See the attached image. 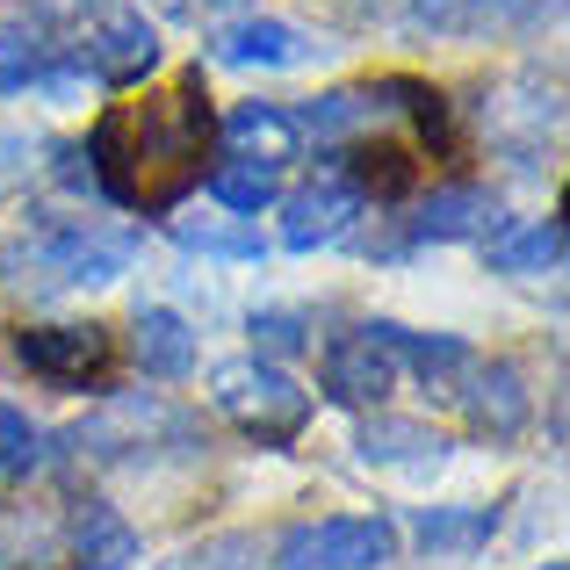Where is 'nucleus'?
Listing matches in <instances>:
<instances>
[{"instance_id": "nucleus-1", "label": "nucleus", "mask_w": 570, "mask_h": 570, "mask_svg": "<svg viewBox=\"0 0 570 570\" xmlns=\"http://www.w3.org/2000/svg\"><path fill=\"white\" fill-rule=\"evenodd\" d=\"M209 95H203V66L181 72L174 87L145 101H116L87 138L95 181L109 203L138 209V217H167L181 195L203 181V153H209Z\"/></svg>"}, {"instance_id": "nucleus-3", "label": "nucleus", "mask_w": 570, "mask_h": 570, "mask_svg": "<svg viewBox=\"0 0 570 570\" xmlns=\"http://www.w3.org/2000/svg\"><path fill=\"white\" fill-rule=\"evenodd\" d=\"M22 261L37 267L43 282L95 289V282H116L130 261H138V238H130V232H109V224H87V217H43L37 238L22 246Z\"/></svg>"}, {"instance_id": "nucleus-8", "label": "nucleus", "mask_w": 570, "mask_h": 570, "mask_svg": "<svg viewBox=\"0 0 570 570\" xmlns=\"http://www.w3.org/2000/svg\"><path fill=\"white\" fill-rule=\"evenodd\" d=\"M462 412L484 441H520L528 426V376L513 362H484V368H462Z\"/></svg>"}, {"instance_id": "nucleus-29", "label": "nucleus", "mask_w": 570, "mask_h": 570, "mask_svg": "<svg viewBox=\"0 0 570 570\" xmlns=\"http://www.w3.org/2000/svg\"><path fill=\"white\" fill-rule=\"evenodd\" d=\"M80 72H43V95H51V101H80Z\"/></svg>"}, {"instance_id": "nucleus-5", "label": "nucleus", "mask_w": 570, "mask_h": 570, "mask_svg": "<svg viewBox=\"0 0 570 570\" xmlns=\"http://www.w3.org/2000/svg\"><path fill=\"white\" fill-rule=\"evenodd\" d=\"M159 66V29L145 8H130V0H109V8L95 14V29H87V72L109 87H138L145 72Z\"/></svg>"}, {"instance_id": "nucleus-16", "label": "nucleus", "mask_w": 570, "mask_h": 570, "mask_svg": "<svg viewBox=\"0 0 570 570\" xmlns=\"http://www.w3.org/2000/svg\"><path fill=\"white\" fill-rule=\"evenodd\" d=\"M491 528H499L491 505H419L412 513V542L426 557H476L491 542Z\"/></svg>"}, {"instance_id": "nucleus-22", "label": "nucleus", "mask_w": 570, "mask_h": 570, "mask_svg": "<svg viewBox=\"0 0 570 570\" xmlns=\"http://www.w3.org/2000/svg\"><path fill=\"white\" fill-rule=\"evenodd\" d=\"M174 238H181L188 253H217V261H261L267 253V238L253 232L246 217H181Z\"/></svg>"}, {"instance_id": "nucleus-20", "label": "nucleus", "mask_w": 570, "mask_h": 570, "mask_svg": "<svg viewBox=\"0 0 570 570\" xmlns=\"http://www.w3.org/2000/svg\"><path fill=\"white\" fill-rule=\"evenodd\" d=\"M491 267L499 275H557L563 267V224H520V232H491Z\"/></svg>"}, {"instance_id": "nucleus-9", "label": "nucleus", "mask_w": 570, "mask_h": 570, "mask_svg": "<svg viewBox=\"0 0 570 570\" xmlns=\"http://www.w3.org/2000/svg\"><path fill=\"white\" fill-rule=\"evenodd\" d=\"M390 383H397V362H390V347L368 333V325L325 347V397H340V404H383Z\"/></svg>"}, {"instance_id": "nucleus-14", "label": "nucleus", "mask_w": 570, "mask_h": 570, "mask_svg": "<svg viewBox=\"0 0 570 570\" xmlns=\"http://www.w3.org/2000/svg\"><path fill=\"white\" fill-rule=\"evenodd\" d=\"M130 347H138V368H145V376L181 383L188 368H195V325L181 318V311L153 304V311H138V325H130Z\"/></svg>"}, {"instance_id": "nucleus-27", "label": "nucleus", "mask_w": 570, "mask_h": 570, "mask_svg": "<svg viewBox=\"0 0 570 570\" xmlns=\"http://www.w3.org/2000/svg\"><path fill=\"white\" fill-rule=\"evenodd\" d=\"M174 570H261V563H253L246 534H217V542H203V549H181Z\"/></svg>"}, {"instance_id": "nucleus-28", "label": "nucleus", "mask_w": 570, "mask_h": 570, "mask_svg": "<svg viewBox=\"0 0 570 570\" xmlns=\"http://www.w3.org/2000/svg\"><path fill=\"white\" fill-rule=\"evenodd\" d=\"M404 29L433 37V29H462V0H404Z\"/></svg>"}, {"instance_id": "nucleus-17", "label": "nucleus", "mask_w": 570, "mask_h": 570, "mask_svg": "<svg viewBox=\"0 0 570 570\" xmlns=\"http://www.w3.org/2000/svg\"><path fill=\"white\" fill-rule=\"evenodd\" d=\"M368 333L390 347V362H412L426 383H455L462 368H470V347H462L455 333H412V325H397V318H376Z\"/></svg>"}, {"instance_id": "nucleus-21", "label": "nucleus", "mask_w": 570, "mask_h": 570, "mask_svg": "<svg viewBox=\"0 0 570 570\" xmlns=\"http://www.w3.org/2000/svg\"><path fill=\"white\" fill-rule=\"evenodd\" d=\"M209 195H217L232 217H261V209L282 195V181H275V167H261V159H238V153H232L217 174H209Z\"/></svg>"}, {"instance_id": "nucleus-18", "label": "nucleus", "mask_w": 570, "mask_h": 570, "mask_svg": "<svg viewBox=\"0 0 570 570\" xmlns=\"http://www.w3.org/2000/svg\"><path fill=\"white\" fill-rule=\"evenodd\" d=\"M412 153L390 138H347V167H340V181H347L354 195H376V203H390V195L412 188Z\"/></svg>"}, {"instance_id": "nucleus-26", "label": "nucleus", "mask_w": 570, "mask_h": 570, "mask_svg": "<svg viewBox=\"0 0 570 570\" xmlns=\"http://www.w3.org/2000/svg\"><path fill=\"white\" fill-rule=\"evenodd\" d=\"M549 8H557V0H462V29H520Z\"/></svg>"}, {"instance_id": "nucleus-25", "label": "nucleus", "mask_w": 570, "mask_h": 570, "mask_svg": "<svg viewBox=\"0 0 570 570\" xmlns=\"http://www.w3.org/2000/svg\"><path fill=\"white\" fill-rule=\"evenodd\" d=\"M29 470H37V426L14 404H0V484H14Z\"/></svg>"}, {"instance_id": "nucleus-4", "label": "nucleus", "mask_w": 570, "mask_h": 570, "mask_svg": "<svg viewBox=\"0 0 570 570\" xmlns=\"http://www.w3.org/2000/svg\"><path fill=\"white\" fill-rule=\"evenodd\" d=\"M390 557H397L390 520H318L282 534L275 570H383Z\"/></svg>"}, {"instance_id": "nucleus-2", "label": "nucleus", "mask_w": 570, "mask_h": 570, "mask_svg": "<svg viewBox=\"0 0 570 570\" xmlns=\"http://www.w3.org/2000/svg\"><path fill=\"white\" fill-rule=\"evenodd\" d=\"M209 397H217V412L232 419L246 441H261V448L296 441L304 419H311V390L296 383L282 362H261V354L217 362V368H209Z\"/></svg>"}, {"instance_id": "nucleus-11", "label": "nucleus", "mask_w": 570, "mask_h": 570, "mask_svg": "<svg viewBox=\"0 0 570 570\" xmlns=\"http://www.w3.org/2000/svg\"><path fill=\"white\" fill-rule=\"evenodd\" d=\"M362 462H376V470H397V476H433L448 462V441L433 426H419V419H368L362 426Z\"/></svg>"}, {"instance_id": "nucleus-32", "label": "nucleus", "mask_w": 570, "mask_h": 570, "mask_svg": "<svg viewBox=\"0 0 570 570\" xmlns=\"http://www.w3.org/2000/svg\"><path fill=\"white\" fill-rule=\"evenodd\" d=\"M217 8H238V0H217Z\"/></svg>"}, {"instance_id": "nucleus-19", "label": "nucleus", "mask_w": 570, "mask_h": 570, "mask_svg": "<svg viewBox=\"0 0 570 570\" xmlns=\"http://www.w3.org/2000/svg\"><path fill=\"white\" fill-rule=\"evenodd\" d=\"M232 145H238V159H261V167H282V159L296 153V116L289 109H275V101H238L232 109Z\"/></svg>"}, {"instance_id": "nucleus-7", "label": "nucleus", "mask_w": 570, "mask_h": 570, "mask_svg": "<svg viewBox=\"0 0 570 570\" xmlns=\"http://www.w3.org/2000/svg\"><path fill=\"white\" fill-rule=\"evenodd\" d=\"M354 217H362V195L340 181V174H318V181H304L289 203H282V246L289 253L340 246V238L354 232Z\"/></svg>"}, {"instance_id": "nucleus-13", "label": "nucleus", "mask_w": 570, "mask_h": 570, "mask_svg": "<svg viewBox=\"0 0 570 570\" xmlns=\"http://www.w3.org/2000/svg\"><path fill=\"white\" fill-rule=\"evenodd\" d=\"M153 433H188V419H181V412H167V404H153V397H116L109 412L87 419L72 441L95 448V455H124V448H145Z\"/></svg>"}, {"instance_id": "nucleus-10", "label": "nucleus", "mask_w": 570, "mask_h": 570, "mask_svg": "<svg viewBox=\"0 0 570 570\" xmlns=\"http://www.w3.org/2000/svg\"><path fill=\"white\" fill-rule=\"evenodd\" d=\"M491 232H499V203L484 188H441L419 203L397 246H455V238H491Z\"/></svg>"}, {"instance_id": "nucleus-33", "label": "nucleus", "mask_w": 570, "mask_h": 570, "mask_svg": "<svg viewBox=\"0 0 570 570\" xmlns=\"http://www.w3.org/2000/svg\"><path fill=\"white\" fill-rule=\"evenodd\" d=\"M542 570H563V563H542Z\"/></svg>"}, {"instance_id": "nucleus-23", "label": "nucleus", "mask_w": 570, "mask_h": 570, "mask_svg": "<svg viewBox=\"0 0 570 570\" xmlns=\"http://www.w3.org/2000/svg\"><path fill=\"white\" fill-rule=\"evenodd\" d=\"M43 72H51V43H43L37 29L8 22V29H0V95H14V87L43 80Z\"/></svg>"}, {"instance_id": "nucleus-12", "label": "nucleus", "mask_w": 570, "mask_h": 570, "mask_svg": "<svg viewBox=\"0 0 570 570\" xmlns=\"http://www.w3.org/2000/svg\"><path fill=\"white\" fill-rule=\"evenodd\" d=\"M318 43L304 37L296 22H275V14H246V22L217 29V58L224 66H304Z\"/></svg>"}, {"instance_id": "nucleus-30", "label": "nucleus", "mask_w": 570, "mask_h": 570, "mask_svg": "<svg viewBox=\"0 0 570 570\" xmlns=\"http://www.w3.org/2000/svg\"><path fill=\"white\" fill-rule=\"evenodd\" d=\"M29 8H37V14H43V22H72V14H80V8H87V0H29Z\"/></svg>"}, {"instance_id": "nucleus-6", "label": "nucleus", "mask_w": 570, "mask_h": 570, "mask_svg": "<svg viewBox=\"0 0 570 570\" xmlns=\"http://www.w3.org/2000/svg\"><path fill=\"white\" fill-rule=\"evenodd\" d=\"M109 333L101 325H22L14 333V362L29 368V376H43V383H87V376H101L109 368Z\"/></svg>"}, {"instance_id": "nucleus-15", "label": "nucleus", "mask_w": 570, "mask_h": 570, "mask_svg": "<svg viewBox=\"0 0 570 570\" xmlns=\"http://www.w3.org/2000/svg\"><path fill=\"white\" fill-rule=\"evenodd\" d=\"M130 563H138V528L116 505L87 499L72 513V570H130Z\"/></svg>"}, {"instance_id": "nucleus-31", "label": "nucleus", "mask_w": 570, "mask_h": 570, "mask_svg": "<svg viewBox=\"0 0 570 570\" xmlns=\"http://www.w3.org/2000/svg\"><path fill=\"white\" fill-rule=\"evenodd\" d=\"M0 570H14V549H8V534H0Z\"/></svg>"}, {"instance_id": "nucleus-24", "label": "nucleus", "mask_w": 570, "mask_h": 570, "mask_svg": "<svg viewBox=\"0 0 570 570\" xmlns=\"http://www.w3.org/2000/svg\"><path fill=\"white\" fill-rule=\"evenodd\" d=\"M253 347H261V362L304 354L311 347V318L304 311H253Z\"/></svg>"}]
</instances>
